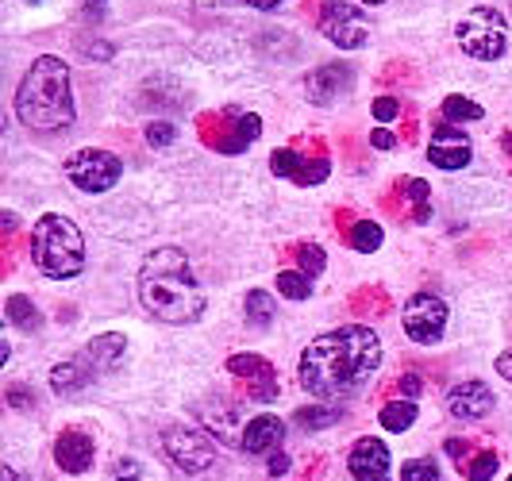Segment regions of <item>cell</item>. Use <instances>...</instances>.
<instances>
[{
  "label": "cell",
  "instance_id": "26",
  "mask_svg": "<svg viewBox=\"0 0 512 481\" xmlns=\"http://www.w3.org/2000/svg\"><path fill=\"white\" fill-rule=\"evenodd\" d=\"M462 474H466V481H489L493 474H497V455H493V451L474 455L466 466H462Z\"/></svg>",
  "mask_w": 512,
  "mask_h": 481
},
{
  "label": "cell",
  "instance_id": "9",
  "mask_svg": "<svg viewBox=\"0 0 512 481\" xmlns=\"http://www.w3.org/2000/svg\"><path fill=\"white\" fill-rule=\"evenodd\" d=\"M162 447H166L170 462L181 466V470H189V474L208 470L212 458H216V443H212V435L201 428H170L162 435Z\"/></svg>",
  "mask_w": 512,
  "mask_h": 481
},
{
  "label": "cell",
  "instance_id": "24",
  "mask_svg": "<svg viewBox=\"0 0 512 481\" xmlns=\"http://www.w3.org/2000/svg\"><path fill=\"white\" fill-rule=\"evenodd\" d=\"M351 247L362 254L378 251V247H382V228H378L374 220H359L355 231H351Z\"/></svg>",
  "mask_w": 512,
  "mask_h": 481
},
{
  "label": "cell",
  "instance_id": "12",
  "mask_svg": "<svg viewBox=\"0 0 512 481\" xmlns=\"http://www.w3.org/2000/svg\"><path fill=\"white\" fill-rule=\"evenodd\" d=\"M347 470L359 481H385V474H389V447H385L382 439L366 435V439H359V443L351 447Z\"/></svg>",
  "mask_w": 512,
  "mask_h": 481
},
{
  "label": "cell",
  "instance_id": "4",
  "mask_svg": "<svg viewBox=\"0 0 512 481\" xmlns=\"http://www.w3.org/2000/svg\"><path fill=\"white\" fill-rule=\"evenodd\" d=\"M31 262L39 266V274L54 281L77 278L85 270V239L74 220L58 216V212L39 216L31 228Z\"/></svg>",
  "mask_w": 512,
  "mask_h": 481
},
{
  "label": "cell",
  "instance_id": "35",
  "mask_svg": "<svg viewBox=\"0 0 512 481\" xmlns=\"http://www.w3.org/2000/svg\"><path fill=\"white\" fill-rule=\"evenodd\" d=\"M370 143H374L378 151H393V147H397V135H393V131H385V127H378V131L370 135Z\"/></svg>",
  "mask_w": 512,
  "mask_h": 481
},
{
  "label": "cell",
  "instance_id": "30",
  "mask_svg": "<svg viewBox=\"0 0 512 481\" xmlns=\"http://www.w3.org/2000/svg\"><path fill=\"white\" fill-rule=\"evenodd\" d=\"M270 166H274V174H278V178H297V170H301V158H297L293 151H274Z\"/></svg>",
  "mask_w": 512,
  "mask_h": 481
},
{
  "label": "cell",
  "instance_id": "36",
  "mask_svg": "<svg viewBox=\"0 0 512 481\" xmlns=\"http://www.w3.org/2000/svg\"><path fill=\"white\" fill-rule=\"evenodd\" d=\"M289 474V458L278 451V455H270V478H285Z\"/></svg>",
  "mask_w": 512,
  "mask_h": 481
},
{
  "label": "cell",
  "instance_id": "16",
  "mask_svg": "<svg viewBox=\"0 0 512 481\" xmlns=\"http://www.w3.org/2000/svg\"><path fill=\"white\" fill-rule=\"evenodd\" d=\"M351 89V66H339V62H328V66H320L316 74L308 77L305 93L312 104H332L339 93H347Z\"/></svg>",
  "mask_w": 512,
  "mask_h": 481
},
{
  "label": "cell",
  "instance_id": "44",
  "mask_svg": "<svg viewBox=\"0 0 512 481\" xmlns=\"http://www.w3.org/2000/svg\"><path fill=\"white\" fill-rule=\"evenodd\" d=\"M362 4H382V0H362Z\"/></svg>",
  "mask_w": 512,
  "mask_h": 481
},
{
  "label": "cell",
  "instance_id": "43",
  "mask_svg": "<svg viewBox=\"0 0 512 481\" xmlns=\"http://www.w3.org/2000/svg\"><path fill=\"white\" fill-rule=\"evenodd\" d=\"M505 147H509V154H512V135H505Z\"/></svg>",
  "mask_w": 512,
  "mask_h": 481
},
{
  "label": "cell",
  "instance_id": "23",
  "mask_svg": "<svg viewBox=\"0 0 512 481\" xmlns=\"http://www.w3.org/2000/svg\"><path fill=\"white\" fill-rule=\"evenodd\" d=\"M278 293L289 297V301H305L308 293H312V278L301 274V270H282L278 274Z\"/></svg>",
  "mask_w": 512,
  "mask_h": 481
},
{
  "label": "cell",
  "instance_id": "19",
  "mask_svg": "<svg viewBox=\"0 0 512 481\" xmlns=\"http://www.w3.org/2000/svg\"><path fill=\"white\" fill-rule=\"evenodd\" d=\"M297 424L305 431H320V428H332L343 420V408L335 405H308V408H297V416H293Z\"/></svg>",
  "mask_w": 512,
  "mask_h": 481
},
{
  "label": "cell",
  "instance_id": "14",
  "mask_svg": "<svg viewBox=\"0 0 512 481\" xmlns=\"http://www.w3.org/2000/svg\"><path fill=\"white\" fill-rule=\"evenodd\" d=\"M282 439H285V424L278 416L262 412L255 420H247L239 447H243L247 455H278V451H282Z\"/></svg>",
  "mask_w": 512,
  "mask_h": 481
},
{
  "label": "cell",
  "instance_id": "41",
  "mask_svg": "<svg viewBox=\"0 0 512 481\" xmlns=\"http://www.w3.org/2000/svg\"><path fill=\"white\" fill-rule=\"evenodd\" d=\"M447 451H451V455H466V443H459V439H451V443H447Z\"/></svg>",
  "mask_w": 512,
  "mask_h": 481
},
{
  "label": "cell",
  "instance_id": "18",
  "mask_svg": "<svg viewBox=\"0 0 512 481\" xmlns=\"http://www.w3.org/2000/svg\"><path fill=\"white\" fill-rule=\"evenodd\" d=\"M93 381V366L85 362V358H70V362H58L51 370V385L54 393H62V397H70V393H81L85 385Z\"/></svg>",
  "mask_w": 512,
  "mask_h": 481
},
{
  "label": "cell",
  "instance_id": "39",
  "mask_svg": "<svg viewBox=\"0 0 512 481\" xmlns=\"http://www.w3.org/2000/svg\"><path fill=\"white\" fill-rule=\"evenodd\" d=\"M247 4H251V8H258V12H274L282 0H247Z\"/></svg>",
  "mask_w": 512,
  "mask_h": 481
},
{
  "label": "cell",
  "instance_id": "1",
  "mask_svg": "<svg viewBox=\"0 0 512 481\" xmlns=\"http://www.w3.org/2000/svg\"><path fill=\"white\" fill-rule=\"evenodd\" d=\"M382 366V339L362 324H347L312 339L301 355V385L320 401L355 397Z\"/></svg>",
  "mask_w": 512,
  "mask_h": 481
},
{
  "label": "cell",
  "instance_id": "38",
  "mask_svg": "<svg viewBox=\"0 0 512 481\" xmlns=\"http://www.w3.org/2000/svg\"><path fill=\"white\" fill-rule=\"evenodd\" d=\"M497 374L505 381H512V351H505V355L497 358Z\"/></svg>",
  "mask_w": 512,
  "mask_h": 481
},
{
  "label": "cell",
  "instance_id": "13",
  "mask_svg": "<svg viewBox=\"0 0 512 481\" xmlns=\"http://www.w3.org/2000/svg\"><path fill=\"white\" fill-rule=\"evenodd\" d=\"M447 412L455 420H482L493 412V393L486 381H462L447 393Z\"/></svg>",
  "mask_w": 512,
  "mask_h": 481
},
{
  "label": "cell",
  "instance_id": "3",
  "mask_svg": "<svg viewBox=\"0 0 512 481\" xmlns=\"http://www.w3.org/2000/svg\"><path fill=\"white\" fill-rule=\"evenodd\" d=\"M16 116L39 135H54L74 124V89H70V70L62 58L43 54L31 62L16 93Z\"/></svg>",
  "mask_w": 512,
  "mask_h": 481
},
{
  "label": "cell",
  "instance_id": "37",
  "mask_svg": "<svg viewBox=\"0 0 512 481\" xmlns=\"http://www.w3.org/2000/svg\"><path fill=\"white\" fill-rule=\"evenodd\" d=\"M401 389H405V401H412V397L420 393V378H416V374H409V378H401Z\"/></svg>",
  "mask_w": 512,
  "mask_h": 481
},
{
  "label": "cell",
  "instance_id": "22",
  "mask_svg": "<svg viewBox=\"0 0 512 481\" xmlns=\"http://www.w3.org/2000/svg\"><path fill=\"white\" fill-rule=\"evenodd\" d=\"M247 320L255 328H270V320H274V297L262 293V289H251L247 293Z\"/></svg>",
  "mask_w": 512,
  "mask_h": 481
},
{
  "label": "cell",
  "instance_id": "15",
  "mask_svg": "<svg viewBox=\"0 0 512 481\" xmlns=\"http://www.w3.org/2000/svg\"><path fill=\"white\" fill-rule=\"evenodd\" d=\"M93 455H97V447H93V439H89L85 431L70 428L54 439V462H58L66 474L89 470V466H93Z\"/></svg>",
  "mask_w": 512,
  "mask_h": 481
},
{
  "label": "cell",
  "instance_id": "7",
  "mask_svg": "<svg viewBox=\"0 0 512 481\" xmlns=\"http://www.w3.org/2000/svg\"><path fill=\"white\" fill-rule=\"evenodd\" d=\"M320 31L332 39L335 47H343V51H359V47H366V39H370L366 16H362L355 4H347V0H324V8H320Z\"/></svg>",
  "mask_w": 512,
  "mask_h": 481
},
{
  "label": "cell",
  "instance_id": "5",
  "mask_svg": "<svg viewBox=\"0 0 512 481\" xmlns=\"http://www.w3.org/2000/svg\"><path fill=\"white\" fill-rule=\"evenodd\" d=\"M455 35H459L462 54H470L478 62H493L509 47V24L497 8H470L455 27Z\"/></svg>",
  "mask_w": 512,
  "mask_h": 481
},
{
  "label": "cell",
  "instance_id": "29",
  "mask_svg": "<svg viewBox=\"0 0 512 481\" xmlns=\"http://www.w3.org/2000/svg\"><path fill=\"white\" fill-rule=\"evenodd\" d=\"M178 139V127L166 124V120H154V124H147V143L151 147H170Z\"/></svg>",
  "mask_w": 512,
  "mask_h": 481
},
{
  "label": "cell",
  "instance_id": "34",
  "mask_svg": "<svg viewBox=\"0 0 512 481\" xmlns=\"http://www.w3.org/2000/svg\"><path fill=\"white\" fill-rule=\"evenodd\" d=\"M8 405H12V408L35 405V393H27V389H20V385H12V389H8Z\"/></svg>",
  "mask_w": 512,
  "mask_h": 481
},
{
  "label": "cell",
  "instance_id": "21",
  "mask_svg": "<svg viewBox=\"0 0 512 481\" xmlns=\"http://www.w3.org/2000/svg\"><path fill=\"white\" fill-rule=\"evenodd\" d=\"M378 420H382V428H389V431H405L416 424V405H412V401H389Z\"/></svg>",
  "mask_w": 512,
  "mask_h": 481
},
{
  "label": "cell",
  "instance_id": "8",
  "mask_svg": "<svg viewBox=\"0 0 512 481\" xmlns=\"http://www.w3.org/2000/svg\"><path fill=\"white\" fill-rule=\"evenodd\" d=\"M401 320H405V335H409L412 343L432 347L447 331V304L439 301L436 293H416V297L405 301Z\"/></svg>",
  "mask_w": 512,
  "mask_h": 481
},
{
  "label": "cell",
  "instance_id": "6",
  "mask_svg": "<svg viewBox=\"0 0 512 481\" xmlns=\"http://www.w3.org/2000/svg\"><path fill=\"white\" fill-rule=\"evenodd\" d=\"M124 174V162L112 151H97V147H85L66 158V178L74 181L81 193H108Z\"/></svg>",
  "mask_w": 512,
  "mask_h": 481
},
{
  "label": "cell",
  "instance_id": "45",
  "mask_svg": "<svg viewBox=\"0 0 512 481\" xmlns=\"http://www.w3.org/2000/svg\"><path fill=\"white\" fill-rule=\"evenodd\" d=\"M509 481H512V478H509Z\"/></svg>",
  "mask_w": 512,
  "mask_h": 481
},
{
  "label": "cell",
  "instance_id": "11",
  "mask_svg": "<svg viewBox=\"0 0 512 481\" xmlns=\"http://www.w3.org/2000/svg\"><path fill=\"white\" fill-rule=\"evenodd\" d=\"M470 139H466V131L451 124H439L432 131V143H428V158H432V166L439 170H462L466 162H470Z\"/></svg>",
  "mask_w": 512,
  "mask_h": 481
},
{
  "label": "cell",
  "instance_id": "31",
  "mask_svg": "<svg viewBox=\"0 0 512 481\" xmlns=\"http://www.w3.org/2000/svg\"><path fill=\"white\" fill-rule=\"evenodd\" d=\"M405 189H409V197L416 201V220L424 224V220H428V185L412 178V181H405Z\"/></svg>",
  "mask_w": 512,
  "mask_h": 481
},
{
  "label": "cell",
  "instance_id": "10",
  "mask_svg": "<svg viewBox=\"0 0 512 481\" xmlns=\"http://www.w3.org/2000/svg\"><path fill=\"white\" fill-rule=\"evenodd\" d=\"M228 370L247 385V397L258 401V405H266V401H274V397H278V374H274V366H270L266 358L231 355Z\"/></svg>",
  "mask_w": 512,
  "mask_h": 481
},
{
  "label": "cell",
  "instance_id": "20",
  "mask_svg": "<svg viewBox=\"0 0 512 481\" xmlns=\"http://www.w3.org/2000/svg\"><path fill=\"white\" fill-rule=\"evenodd\" d=\"M8 324H16V328L24 331H35L39 324H43V316H39V308L27 301V297H8Z\"/></svg>",
  "mask_w": 512,
  "mask_h": 481
},
{
  "label": "cell",
  "instance_id": "42",
  "mask_svg": "<svg viewBox=\"0 0 512 481\" xmlns=\"http://www.w3.org/2000/svg\"><path fill=\"white\" fill-rule=\"evenodd\" d=\"M85 4H89V12H101V4H104V0H85Z\"/></svg>",
  "mask_w": 512,
  "mask_h": 481
},
{
  "label": "cell",
  "instance_id": "17",
  "mask_svg": "<svg viewBox=\"0 0 512 481\" xmlns=\"http://www.w3.org/2000/svg\"><path fill=\"white\" fill-rule=\"evenodd\" d=\"M124 351H128V343H124V335H97L81 358L93 366V374H108V370H116L120 362H124Z\"/></svg>",
  "mask_w": 512,
  "mask_h": 481
},
{
  "label": "cell",
  "instance_id": "25",
  "mask_svg": "<svg viewBox=\"0 0 512 481\" xmlns=\"http://www.w3.org/2000/svg\"><path fill=\"white\" fill-rule=\"evenodd\" d=\"M443 116H447V120H482L486 108L466 101V97H447V101H443Z\"/></svg>",
  "mask_w": 512,
  "mask_h": 481
},
{
  "label": "cell",
  "instance_id": "40",
  "mask_svg": "<svg viewBox=\"0 0 512 481\" xmlns=\"http://www.w3.org/2000/svg\"><path fill=\"white\" fill-rule=\"evenodd\" d=\"M0 481H27V478L16 470V466H4V470H0Z\"/></svg>",
  "mask_w": 512,
  "mask_h": 481
},
{
  "label": "cell",
  "instance_id": "27",
  "mask_svg": "<svg viewBox=\"0 0 512 481\" xmlns=\"http://www.w3.org/2000/svg\"><path fill=\"white\" fill-rule=\"evenodd\" d=\"M401 481H443L439 478V466L432 458H412L401 466Z\"/></svg>",
  "mask_w": 512,
  "mask_h": 481
},
{
  "label": "cell",
  "instance_id": "33",
  "mask_svg": "<svg viewBox=\"0 0 512 481\" xmlns=\"http://www.w3.org/2000/svg\"><path fill=\"white\" fill-rule=\"evenodd\" d=\"M374 116H378L382 124H389V120H397V116H401V104L393 101V97H382V101H374Z\"/></svg>",
  "mask_w": 512,
  "mask_h": 481
},
{
  "label": "cell",
  "instance_id": "32",
  "mask_svg": "<svg viewBox=\"0 0 512 481\" xmlns=\"http://www.w3.org/2000/svg\"><path fill=\"white\" fill-rule=\"evenodd\" d=\"M112 474H116V481H139L143 478V470H139V462H135V458H120Z\"/></svg>",
  "mask_w": 512,
  "mask_h": 481
},
{
  "label": "cell",
  "instance_id": "28",
  "mask_svg": "<svg viewBox=\"0 0 512 481\" xmlns=\"http://www.w3.org/2000/svg\"><path fill=\"white\" fill-rule=\"evenodd\" d=\"M297 262H301V274H308V278L324 274V266H328V258H324V251H320L316 243H305V247H297Z\"/></svg>",
  "mask_w": 512,
  "mask_h": 481
},
{
  "label": "cell",
  "instance_id": "2",
  "mask_svg": "<svg viewBox=\"0 0 512 481\" xmlns=\"http://www.w3.org/2000/svg\"><path fill=\"white\" fill-rule=\"evenodd\" d=\"M139 301L162 324H197L205 312V289L193 278L185 251L162 247L139 270Z\"/></svg>",
  "mask_w": 512,
  "mask_h": 481
}]
</instances>
